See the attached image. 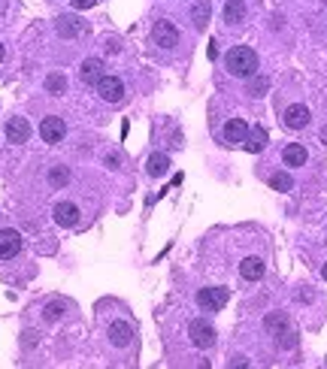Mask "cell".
I'll return each mask as SVG.
<instances>
[{
    "label": "cell",
    "mask_w": 327,
    "mask_h": 369,
    "mask_svg": "<svg viewBox=\"0 0 327 369\" xmlns=\"http://www.w3.org/2000/svg\"><path fill=\"white\" fill-rule=\"evenodd\" d=\"M224 67H227V73L240 76V79H249V76H255V70H257L255 49H249V45H233V49L227 52V58H224Z\"/></svg>",
    "instance_id": "cell-1"
},
{
    "label": "cell",
    "mask_w": 327,
    "mask_h": 369,
    "mask_svg": "<svg viewBox=\"0 0 327 369\" xmlns=\"http://www.w3.org/2000/svg\"><path fill=\"white\" fill-rule=\"evenodd\" d=\"M227 303V291L224 288H200L197 291V306L207 312H222Z\"/></svg>",
    "instance_id": "cell-2"
},
{
    "label": "cell",
    "mask_w": 327,
    "mask_h": 369,
    "mask_svg": "<svg viewBox=\"0 0 327 369\" xmlns=\"http://www.w3.org/2000/svg\"><path fill=\"white\" fill-rule=\"evenodd\" d=\"M97 94H101L106 103H121V100H125V85H121V79H116V76H101V79H97Z\"/></svg>",
    "instance_id": "cell-3"
},
{
    "label": "cell",
    "mask_w": 327,
    "mask_h": 369,
    "mask_svg": "<svg viewBox=\"0 0 327 369\" xmlns=\"http://www.w3.org/2000/svg\"><path fill=\"white\" fill-rule=\"evenodd\" d=\"M64 134H67L64 118H58V115H49V118H43V125H40V136H43V143L58 145L61 140H64Z\"/></svg>",
    "instance_id": "cell-4"
},
{
    "label": "cell",
    "mask_w": 327,
    "mask_h": 369,
    "mask_svg": "<svg viewBox=\"0 0 327 369\" xmlns=\"http://www.w3.org/2000/svg\"><path fill=\"white\" fill-rule=\"evenodd\" d=\"M21 251V233L12 227L0 230V260H12Z\"/></svg>",
    "instance_id": "cell-5"
},
{
    "label": "cell",
    "mask_w": 327,
    "mask_h": 369,
    "mask_svg": "<svg viewBox=\"0 0 327 369\" xmlns=\"http://www.w3.org/2000/svg\"><path fill=\"white\" fill-rule=\"evenodd\" d=\"M188 336H191V342L197 348H212V345H215V330H212L207 321H191V324H188Z\"/></svg>",
    "instance_id": "cell-6"
},
{
    "label": "cell",
    "mask_w": 327,
    "mask_h": 369,
    "mask_svg": "<svg viewBox=\"0 0 327 369\" xmlns=\"http://www.w3.org/2000/svg\"><path fill=\"white\" fill-rule=\"evenodd\" d=\"M249 140V125L242 118H231L224 125V143L227 145H240V143H246Z\"/></svg>",
    "instance_id": "cell-7"
},
{
    "label": "cell",
    "mask_w": 327,
    "mask_h": 369,
    "mask_svg": "<svg viewBox=\"0 0 327 369\" xmlns=\"http://www.w3.org/2000/svg\"><path fill=\"white\" fill-rule=\"evenodd\" d=\"M155 43L164 45V49H173V45H179V30L170 25V21H158L155 25Z\"/></svg>",
    "instance_id": "cell-8"
},
{
    "label": "cell",
    "mask_w": 327,
    "mask_h": 369,
    "mask_svg": "<svg viewBox=\"0 0 327 369\" xmlns=\"http://www.w3.org/2000/svg\"><path fill=\"white\" fill-rule=\"evenodd\" d=\"M285 127H291V130H303V127H306L309 125V109H306V106H288V109H285Z\"/></svg>",
    "instance_id": "cell-9"
},
{
    "label": "cell",
    "mask_w": 327,
    "mask_h": 369,
    "mask_svg": "<svg viewBox=\"0 0 327 369\" xmlns=\"http://www.w3.org/2000/svg\"><path fill=\"white\" fill-rule=\"evenodd\" d=\"M28 136H30V125L25 118L15 115V118L6 121V140L10 143H28Z\"/></svg>",
    "instance_id": "cell-10"
},
{
    "label": "cell",
    "mask_w": 327,
    "mask_h": 369,
    "mask_svg": "<svg viewBox=\"0 0 327 369\" xmlns=\"http://www.w3.org/2000/svg\"><path fill=\"white\" fill-rule=\"evenodd\" d=\"M55 28H58V34L64 36V40H73V36H79L82 30H85V25H82L76 15H61V19L55 21Z\"/></svg>",
    "instance_id": "cell-11"
},
{
    "label": "cell",
    "mask_w": 327,
    "mask_h": 369,
    "mask_svg": "<svg viewBox=\"0 0 327 369\" xmlns=\"http://www.w3.org/2000/svg\"><path fill=\"white\" fill-rule=\"evenodd\" d=\"M55 221L61 227H76L79 224V209L73 203H58L55 206Z\"/></svg>",
    "instance_id": "cell-12"
},
{
    "label": "cell",
    "mask_w": 327,
    "mask_h": 369,
    "mask_svg": "<svg viewBox=\"0 0 327 369\" xmlns=\"http://www.w3.org/2000/svg\"><path fill=\"white\" fill-rule=\"evenodd\" d=\"M264 270H267V266H264L261 257H246V260L240 264V275H242L246 282H257V279L264 275Z\"/></svg>",
    "instance_id": "cell-13"
},
{
    "label": "cell",
    "mask_w": 327,
    "mask_h": 369,
    "mask_svg": "<svg viewBox=\"0 0 327 369\" xmlns=\"http://www.w3.org/2000/svg\"><path fill=\"white\" fill-rule=\"evenodd\" d=\"M109 339H112V345H118V348L131 345V339H134V330H131V324H125V321H116V324L109 327Z\"/></svg>",
    "instance_id": "cell-14"
},
{
    "label": "cell",
    "mask_w": 327,
    "mask_h": 369,
    "mask_svg": "<svg viewBox=\"0 0 327 369\" xmlns=\"http://www.w3.org/2000/svg\"><path fill=\"white\" fill-rule=\"evenodd\" d=\"M306 149H303L300 143H291V145H285V151H282V160H285V167H303L306 164Z\"/></svg>",
    "instance_id": "cell-15"
},
{
    "label": "cell",
    "mask_w": 327,
    "mask_h": 369,
    "mask_svg": "<svg viewBox=\"0 0 327 369\" xmlns=\"http://www.w3.org/2000/svg\"><path fill=\"white\" fill-rule=\"evenodd\" d=\"M246 19V3L242 0H227L224 3V21L227 25H240Z\"/></svg>",
    "instance_id": "cell-16"
},
{
    "label": "cell",
    "mask_w": 327,
    "mask_h": 369,
    "mask_svg": "<svg viewBox=\"0 0 327 369\" xmlns=\"http://www.w3.org/2000/svg\"><path fill=\"white\" fill-rule=\"evenodd\" d=\"M101 70H103V64H101V58H91L82 64V82L85 85H91V82H97L101 79Z\"/></svg>",
    "instance_id": "cell-17"
},
{
    "label": "cell",
    "mask_w": 327,
    "mask_h": 369,
    "mask_svg": "<svg viewBox=\"0 0 327 369\" xmlns=\"http://www.w3.org/2000/svg\"><path fill=\"white\" fill-rule=\"evenodd\" d=\"M167 170H170V158H167V155H151L149 158V176H151V179L164 176Z\"/></svg>",
    "instance_id": "cell-18"
},
{
    "label": "cell",
    "mask_w": 327,
    "mask_h": 369,
    "mask_svg": "<svg viewBox=\"0 0 327 369\" xmlns=\"http://www.w3.org/2000/svg\"><path fill=\"white\" fill-rule=\"evenodd\" d=\"M67 182H70V170H67V167H52V170H49V184H52V188H64V184Z\"/></svg>",
    "instance_id": "cell-19"
},
{
    "label": "cell",
    "mask_w": 327,
    "mask_h": 369,
    "mask_svg": "<svg viewBox=\"0 0 327 369\" xmlns=\"http://www.w3.org/2000/svg\"><path fill=\"white\" fill-rule=\"evenodd\" d=\"M45 91H49V94H64L67 91V76L52 73L49 79H45Z\"/></svg>",
    "instance_id": "cell-20"
},
{
    "label": "cell",
    "mask_w": 327,
    "mask_h": 369,
    "mask_svg": "<svg viewBox=\"0 0 327 369\" xmlns=\"http://www.w3.org/2000/svg\"><path fill=\"white\" fill-rule=\"evenodd\" d=\"M264 145H267V130L257 127L255 134H252V140H246V149H249V151H261Z\"/></svg>",
    "instance_id": "cell-21"
},
{
    "label": "cell",
    "mask_w": 327,
    "mask_h": 369,
    "mask_svg": "<svg viewBox=\"0 0 327 369\" xmlns=\"http://www.w3.org/2000/svg\"><path fill=\"white\" fill-rule=\"evenodd\" d=\"M285 327H288V318H285V315H270V318H267V330H276L282 339H285Z\"/></svg>",
    "instance_id": "cell-22"
},
{
    "label": "cell",
    "mask_w": 327,
    "mask_h": 369,
    "mask_svg": "<svg viewBox=\"0 0 327 369\" xmlns=\"http://www.w3.org/2000/svg\"><path fill=\"white\" fill-rule=\"evenodd\" d=\"M270 184L276 191H291L294 188V182H291V176H285V173H276V176H270Z\"/></svg>",
    "instance_id": "cell-23"
},
{
    "label": "cell",
    "mask_w": 327,
    "mask_h": 369,
    "mask_svg": "<svg viewBox=\"0 0 327 369\" xmlns=\"http://www.w3.org/2000/svg\"><path fill=\"white\" fill-rule=\"evenodd\" d=\"M207 25V6H194V28Z\"/></svg>",
    "instance_id": "cell-24"
},
{
    "label": "cell",
    "mask_w": 327,
    "mask_h": 369,
    "mask_svg": "<svg viewBox=\"0 0 327 369\" xmlns=\"http://www.w3.org/2000/svg\"><path fill=\"white\" fill-rule=\"evenodd\" d=\"M97 0H70V6L73 10H88V6H94Z\"/></svg>",
    "instance_id": "cell-25"
},
{
    "label": "cell",
    "mask_w": 327,
    "mask_h": 369,
    "mask_svg": "<svg viewBox=\"0 0 327 369\" xmlns=\"http://www.w3.org/2000/svg\"><path fill=\"white\" fill-rule=\"evenodd\" d=\"M207 55H209L212 61H215V55H218V45H215V43H209V52H207Z\"/></svg>",
    "instance_id": "cell-26"
},
{
    "label": "cell",
    "mask_w": 327,
    "mask_h": 369,
    "mask_svg": "<svg viewBox=\"0 0 327 369\" xmlns=\"http://www.w3.org/2000/svg\"><path fill=\"white\" fill-rule=\"evenodd\" d=\"M3 55H6V52H3V43H0V61H3Z\"/></svg>",
    "instance_id": "cell-27"
},
{
    "label": "cell",
    "mask_w": 327,
    "mask_h": 369,
    "mask_svg": "<svg viewBox=\"0 0 327 369\" xmlns=\"http://www.w3.org/2000/svg\"><path fill=\"white\" fill-rule=\"evenodd\" d=\"M324 279H327V264H324Z\"/></svg>",
    "instance_id": "cell-28"
},
{
    "label": "cell",
    "mask_w": 327,
    "mask_h": 369,
    "mask_svg": "<svg viewBox=\"0 0 327 369\" xmlns=\"http://www.w3.org/2000/svg\"><path fill=\"white\" fill-rule=\"evenodd\" d=\"M324 140H327V130H324Z\"/></svg>",
    "instance_id": "cell-29"
}]
</instances>
